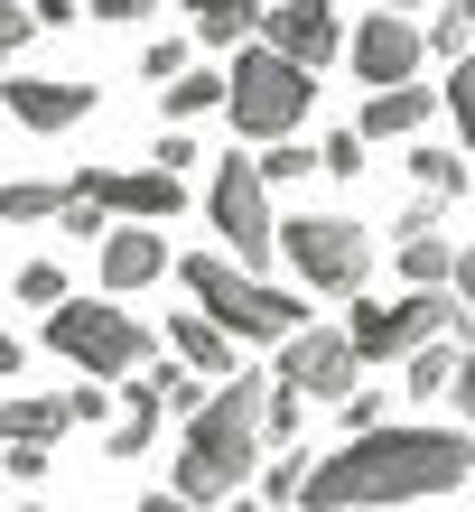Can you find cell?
<instances>
[{
	"label": "cell",
	"instance_id": "cell-3",
	"mask_svg": "<svg viewBox=\"0 0 475 512\" xmlns=\"http://www.w3.org/2000/svg\"><path fill=\"white\" fill-rule=\"evenodd\" d=\"M187 289H196V308L215 317L224 336H243V345H280V336H299V326H308V298L252 280V270L224 261V252H196L187 261Z\"/></svg>",
	"mask_w": 475,
	"mask_h": 512
},
{
	"label": "cell",
	"instance_id": "cell-14",
	"mask_svg": "<svg viewBox=\"0 0 475 512\" xmlns=\"http://www.w3.org/2000/svg\"><path fill=\"white\" fill-rule=\"evenodd\" d=\"M438 103H448V94H429L420 75H410V84H373V103H364V122H354V131H364V140H410Z\"/></svg>",
	"mask_w": 475,
	"mask_h": 512
},
{
	"label": "cell",
	"instance_id": "cell-27",
	"mask_svg": "<svg viewBox=\"0 0 475 512\" xmlns=\"http://www.w3.org/2000/svg\"><path fill=\"white\" fill-rule=\"evenodd\" d=\"M19 298H28V308H66V270H56V261H28L19 270Z\"/></svg>",
	"mask_w": 475,
	"mask_h": 512
},
{
	"label": "cell",
	"instance_id": "cell-40",
	"mask_svg": "<svg viewBox=\"0 0 475 512\" xmlns=\"http://www.w3.org/2000/svg\"><path fill=\"white\" fill-rule=\"evenodd\" d=\"M94 19H150V0H84Z\"/></svg>",
	"mask_w": 475,
	"mask_h": 512
},
{
	"label": "cell",
	"instance_id": "cell-6",
	"mask_svg": "<svg viewBox=\"0 0 475 512\" xmlns=\"http://www.w3.org/2000/svg\"><path fill=\"white\" fill-rule=\"evenodd\" d=\"M466 317L475 308L457 298V280L448 289H410V298H392V308H354V354H364V364H401V354L457 336Z\"/></svg>",
	"mask_w": 475,
	"mask_h": 512
},
{
	"label": "cell",
	"instance_id": "cell-15",
	"mask_svg": "<svg viewBox=\"0 0 475 512\" xmlns=\"http://www.w3.org/2000/svg\"><path fill=\"white\" fill-rule=\"evenodd\" d=\"M159 261H168L159 224H122V233H103V280H112V289H150V280H159Z\"/></svg>",
	"mask_w": 475,
	"mask_h": 512
},
{
	"label": "cell",
	"instance_id": "cell-24",
	"mask_svg": "<svg viewBox=\"0 0 475 512\" xmlns=\"http://www.w3.org/2000/svg\"><path fill=\"white\" fill-rule=\"evenodd\" d=\"M410 177H420V187H438V196H466V168L448 159V149H410Z\"/></svg>",
	"mask_w": 475,
	"mask_h": 512
},
{
	"label": "cell",
	"instance_id": "cell-22",
	"mask_svg": "<svg viewBox=\"0 0 475 512\" xmlns=\"http://www.w3.org/2000/svg\"><path fill=\"white\" fill-rule=\"evenodd\" d=\"M401 270H410V289H448L457 280V243H438V224L401 233Z\"/></svg>",
	"mask_w": 475,
	"mask_h": 512
},
{
	"label": "cell",
	"instance_id": "cell-42",
	"mask_svg": "<svg viewBox=\"0 0 475 512\" xmlns=\"http://www.w3.org/2000/svg\"><path fill=\"white\" fill-rule=\"evenodd\" d=\"M19 373V336H0V382H10Z\"/></svg>",
	"mask_w": 475,
	"mask_h": 512
},
{
	"label": "cell",
	"instance_id": "cell-7",
	"mask_svg": "<svg viewBox=\"0 0 475 512\" xmlns=\"http://www.w3.org/2000/svg\"><path fill=\"white\" fill-rule=\"evenodd\" d=\"M205 215H215V233L233 243V261L261 270L280 252V224H271V177H261V159H224L215 187H205Z\"/></svg>",
	"mask_w": 475,
	"mask_h": 512
},
{
	"label": "cell",
	"instance_id": "cell-35",
	"mask_svg": "<svg viewBox=\"0 0 475 512\" xmlns=\"http://www.w3.org/2000/svg\"><path fill=\"white\" fill-rule=\"evenodd\" d=\"M299 410H308L299 391H280V382H271V447H289V438H299Z\"/></svg>",
	"mask_w": 475,
	"mask_h": 512
},
{
	"label": "cell",
	"instance_id": "cell-31",
	"mask_svg": "<svg viewBox=\"0 0 475 512\" xmlns=\"http://www.w3.org/2000/svg\"><path fill=\"white\" fill-rule=\"evenodd\" d=\"M38 38V10H19V0H0V66H10V56Z\"/></svg>",
	"mask_w": 475,
	"mask_h": 512
},
{
	"label": "cell",
	"instance_id": "cell-1",
	"mask_svg": "<svg viewBox=\"0 0 475 512\" xmlns=\"http://www.w3.org/2000/svg\"><path fill=\"white\" fill-rule=\"evenodd\" d=\"M475 475V438L466 419L457 429H401V419H382V429L345 438L326 466H308L299 503L308 512H392V503H420V494H457Z\"/></svg>",
	"mask_w": 475,
	"mask_h": 512
},
{
	"label": "cell",
	"instance_id": "cell-26",
	"mask_svg": "<svg viewBox=\"0 0 475 512\" xmlns=\"http://www.w3.org/2000/svg\"><path fill=\"white\" fill-rule=\"evenodd\" d=\"M466 38H475V0H457V10L429 19V47H438V56H466Z\"/></svg>",
	"mask_w": 475,
	"mask_h": 512
},
{
	"label": "cell",
	"instance_id": "cell-45",
	"mask_svg": "<svg viewBox=\"0 0 475 512\" xmlns=\"http://www.w3.org/2000/svg\"><path fill=\"white\" fill-rule=\"evenodd\" d=\"M28 512H38V503H28Z\"/></svg>",
	"mask_w": 475,
	"mask_h": 512
},
{
	"label": "cell",
	"instance_id": "cell-39",
	"mask_svg": "<svg viewBox=\"0 0 475 512\" xmlns=\"http://www.w3.org/2000/svg\"><path fill=\"white\" fill-rule=\"evenodd\" d=\"M140 512H196V503L177 494V485H150V494H140Z\"/></svg>",
	"mask_w": 475,
	"mask_h": 512
},
{
	"label": "cell",
	"instance_id": "cell-21",
	"mask_svg": "<svg viewBox=\"0 0 475 512\" xmlns=\"http://www.w3.org/2000/svg\"><path fill=\"white\" fill-rule=\"evenodd\" d=\"M187 10H196V38L205 47H233V38H252V28L271 19L261 0H187Z\"/></svg>",
	"mask_w": 475,
	"mask_h": 512
},
{
	"label": "cell",
	"instance_id": "cell-43",
	"mask_svg": "<svg viewBox=\"0 0 475 512\" xmlns=\"http://www.w3.org/2000/svg\"><path fill=\"white\" fill-rule=\"evenodd\" d=\"M224 512H271V503H261V494H233V503H224Z\"/></svg>",
	"mask_w": 475,
	"mask_h": 512
},
{
	"label": "cell",
	"instance_id": "cell-9",
	"mask_svg": "<svg viewBox=\"0 0 475 512\" xmlns=\"http://www.w3.org/2000/svg\"><path fill=\"white\" fill-rule=\"evenodd\" d=\"M354 373H364L354 326H299V336H280V364H271V382L299 391V401H345Z\"/></svg>",
	"mask_w": 475,
	"mask_h": 512
},
{
	"label": "cell",
	"instance_id": "cell-23",
	"mask_svg": "<svg viewBox=\"0 0 475 512\" xmlns=\"http://www.w3.org/2000/svg\"><path fill=\"white\" fill-rule=\"evenodd\" d=\"M457 364H466V345H420V354H410V391H420V401H448Z\"/></svg>",
	"mask_w": 475,
	"mask_h": 512
},
{
	"label": "cell",
	"instance_id": "cell-12",
	"mask_svg": "<svg viewBox=\"0 0 475 512\" xmlns=\"http://www.w3.org/2000/svg\"><path fill=\"white\" fill-rule=\"evenodd\" d=\"M10 122H28V131H75L84 112H94V84H66V75H10Z\"/></svg>",
	"mask_w": 475,
	"mask_h": 512
},
{
	"label": "cell",
	"instance_id": "cell-30",
	"mask_svg": "<svg viewBox=\"0 0 475 512\" xmlns=\"http://www.w3.org/2000/svg\"><path fill=\"white\" fill-rule=\"evenodd\" d=\"M299 485H308V457H280L271 475H261V503L280 512V503H299Z\"/></svg>",
	"mask_w": 475,
	"mask_h": 512
},
{
	"label": "cell",
	"instance_id": "cell-4",
	"mask_svg": "<svg viewBox=\"0 0 475 512\" xmlns=\"http://www.w3.org/2000/svg\"><path fill=\"white\" fill-rule=\"evenodd\" d=\"M308 103H317V66H299V56H280L271 38L233 56V131L243 140H289L308 122Z\"/></svg>",
	"mask_w": 475,
	"mask_h": 512
},
{
	"label": "cell",
	"instance_id": "cell-37",
	"mask_svg": "<svg viewBox=\"0 0 475 512\" xmlns=\"http://www.w3.org/2000/svg\"><path fill=\"white\" fill-rule=\"evenodd\" d=\"M448 410H457V419H475V354H466L457 382H448Z\"/></svg>",
	"mask_w": 475,
	"mask_h": 512
},
{
	"label": "cell",
	"instance_id": "cell-38",
	"mask_svg": "<svg viewBox=\"0 0 475 512\" xmlns=\"http://www.w3.org/2000/svg\"><path fill=\"white\" fill-rule=\"evenodd\" d=\"M84 19V0H38V28H75Z\"/></svg>",
	"mask_w": 475,
	"mask_h": 512
},
{
	"label": "cell",
	"instance_id": "cell-8",
	"mask_svg": "<svg viewBox=\"0 0 475 512\" xmlns=\"http://www.w3.org/2000/svg\"><path fill=\"white\" fill-rule=\"evenodd\" d=\"M280 252H289V270H299L308 289H364V270H373L364 224H345V215H299V224H280Z\"/></svg>",
	"mask_w": 475,
	"mask_h": 512
},
{
	"label": "cell",
	"instance_id": "cell-18",
	"mask_svg": "<svg viewBox=\"0 0 475 512\" xmlns=\"http://www.w3.org/2000/svg\"><path fill=\"white\" fill-rule=\"evenodd\" d=\"M159 410H168V391H159V382H131V391H122V419H112V457H122V466H131V457H150Z\"/></svg>",
	"mask_w": 475,
	"mask_h": 512
},
{
	"label": "cell",
	"instance_id": "cell-20",
	"mask_svg": "<svg viewBox=\"0 0 475 512\" xmlns=\"http://www.w3.org/2000/svg\"><path fill=\"white\" fill-rule=\"evenodd\" d=\"M159 103H168V122H196V112H224V103H233V75H215V66H187V75H177Z\"/></svg>",
	"mask_w": 475,
	"mask_h": 512
},
{
	"label": "cell",
	"instance_id": "cell-16",
	"mask_svg": "<svg viewBox=\"0 0 475 512\" xmlns=\"http://www.w3.org/2000/svg\"><path fill=\"white\" fill-rule=\"evenodd\" d=\"M75 419H84L75 391H47V401H0V447H10V438H47V447H56Z\"/></svg>",
	"mask_w": 475,
	"mask_h": 512
},
{
	"label": "cell",
	"instance_id": "cell-46",
	"mask_svg": "<svg viewBox=\"0 0 475 512\" xmlns=\"http://www.w3.org/2000/svg\"><path fill=\"white\" fill-rule=\"evenodd\" d=\"M354 512H364V503H354Z\"/></svg>",
	"mask_w": 475,
	"mask_h": 512
},
{
	"label": "cell",
	"instance_id": "cell-19",
	"mask_svg": "<svg viewBox=\"0 0 475 512\" xmlns=\"http://www.w3.org/2000/svg\"><path fill=\"white\" fill-rule=\"evenodd\" d=\"M66 196H75V177L66 187H56V177H10V187H0V224H56Z\"/></svg>",
	"mask_w": 475,
	"mask_h": 512
},
{
	"label": "cell",
	"instance_id": "cell-5",
	"mask_svg": "<svg viewBox=\"0 0 475 512\" xmlns=\"http://www.w3.org/2000/svg\"><path fill=\"white\" fill-rule=\"evenodd\" d=\"M47 345L66 354V364H84L94 382H131L140 364H150V326L103 308V298H66V308L47 317Z\"/></svg>",
	"mask_w": 475,
	"mask_h": 512
},
{
	"label": "cell",
	"instance_id": "cell-44",
	"mask_svg": "<svg viewBox=\"0 0 475 512\" xmlns=\"http://www.w3.org/2000/svg\"><path fill=\"white\" fill-rule=\"evenodd\" d=\"M392 10H420V0H392Z\"/></svg>",
	"mask_w": 475,
	"mask_h": 512
},
{
	"label": "cell",
	"instance_id": "cell-34",
	"mask_svg": "<svg viewBox=\"0 0 475 512\" xmlns=\"http://www.w3.org/2000/svg\"><path fill=\"white\" fill-rule=\"evenodd\" d=\"M317 159H308V149L299 140H271V149H261V177H308Z\"/></svg>",
	"mask_w": 475,
	"mask_h": 512
},
{
	"label": "cell",
	"instance_id": "cell-2",
	"mask_svg": "<svg viewBox=\"0 0 475 512\" xmlns=\"http://www.w3.org/2000/svg\"><path fill=\"white\" fill-rule=\"evenodd\" d=\"M271 447V373H233L187 410V447H177V494L187 503H233V485Z\"/></svg>",
	"mask_w": 475,
	"mask_h": 512
},
{
	"label": "cell",
	"instance_id": "cell-41",
	"mask_svg": "<svg viewBox=\"0 0 475 512\" xmlns=\"http://www.w3.org/2000/svg\"><path fill=\"white\" fill-rule=\"evenodd\" d=\"M457 298H466V308H475V243L457 252Z\"/></svg>",
	"mask_w": 475,
	"mask_h": 512
},
{
	"label": "cell",
	"instance_id": "cell-28",
	"mask_svg": "<svg viewBox=\"0 0 475 512\" xmlns=\"http://www.w3.org/2000/svg\"><path fill=\"white\" fill-rule=\"evenodd\" d=\"M448 112H457V140L475 149V56H457V75H448Z\"/></svg>",
	"mask_w": 475,
	"mask_h": 512
},
{
	"label": "cell",
	"instance_id": "cell-25",
	"mask_svg": "<svg viewBox=\"0 0 475 512\" xmlns=\"http://www.w3.org/2000/svg\"><path fill=\"white\" fill-rule=\"evenodd\" d=\"M364 149H373L364 131H336V140H317V168L326 177H364Z\"/></svg>",
	"mask_w": 475,
	"mask_h": 512
},
{
	"label": "cell",
	"instance_id": "cell-36",
	"mask_svg": "<svg viewBox=\"0 0 475 512\" xmlns=\"http://www.w3.org/2000/svg\"><path fill=\"white\" fill-rule=\"evenodd\" d=\"M438 205H448V196L420 187V196H410V215H401V233H429V224H438Z\"/></svg>",
	"mask_w": 475,
	"mask_h": 512
},
{
	"label": "cell",
	"instance_id": "cell-13",
	"mask_svg": "<svg viewBox=\"0 0 475 512\" xmlns=\"http://www.w3.org/2000/svg\"><path fill=\"white\" fill-rule=\"evenodd\" d=\"M261 38H271L280 56H299V66H326V56H345V28L326 0H280L271 19H261Z\"/></svg>",
	"mask_w": 475,
	"mask_h": 512
},
{
	"label": "cell",
	"instance_id": "cell-11",
	"mask_svg": "<svg viewBox=\"0 0 475 512\" xmlns=\"http://www.w3.org/2000/svg\"><path fill=\"white\" fill-rule=\"evenodd\" d=\"M84 187H94L112 215H131V224H168L177 205H187V187H177V168H75Z\"/></svg>",
	"mask_w": 475,
	"mask_h": 512
},
{
	"label": "cell",
	"instance_id": "cell-29",
	"mask_svg": "<svg viewBox=\"0 0 475 512\" xmlns=\"http://www.w3.org/2000/svg\"><path fill=\"white\" fill-rule=\"evenodd\" d=\"M140 75H150V84H177V75H187V38H150V47H140Z\"/></svg>",
	"mask_w": 475,
	"mask_h": 512
},
{
	"label": "cell",
	"instance_id": "cell-17",
	"mask_svg": "<svg viewBox=\"0 0 475 512\" xmlns=\"http://www.w3.org/2000/svg\"><path fill=\"white\" fill-rule=\"evenodd\" d=\"M168 345H177V364H196L205 382H233V336H224V326L215 317H168Z\"/></svg>",
	"mask_w": 475,
	"mask_h": 512
},
{
	"label": "cell",
	"instance_id": "cell-10",
	"mask_svg": "<svg viewBox=\"0 0 475 512\" xmlns=\"http://www.w3.org/2000/svg\"><path fill=\"white\" fill-rule=\"evenodd\" d=\"M345 56H354V75H364V84H410V75H420V56H429V28L401 19L392 0H382V10L345 38Z\"/></svg>",
	"mask_w": 475,
	"mask_h": 512
},
{
	"label": "cell",
	"instance_id": "cell-33",
	"mask_svg": "<svg viewBox=\"0 0 475 512\" xmlns=\"http://www.w3.org/2000/svg\"><path fill=\"white\" fill-rule=\"evenodd\" d=\"M0 457H10V475H19V485H38V475H47V438H10Z\"/></svg>",
	"mask_w": 475,
	"mask_h": 512
},
{
	"label": "cell",
	"instance_id": "cell-32",
	"mask_svg": "<svg viewBox=\"0 0 475 512\" xmlns=\"http://www.w3.org/2000/svg\"><path fill=\"white\" fill-rule=\"evenodd\" d=\"M382 410H392V391H345V429H354V438L382 429Z\"/></svg>",
	"mask_w": 475,
	"mask_h": 512
}]
</instances>
